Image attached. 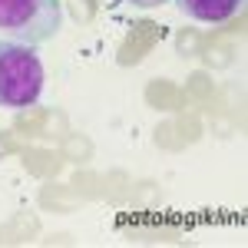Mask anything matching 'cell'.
<instances>
[{
	"instance_id": "obj_2",
	"label": "cell",
	"mask_w": 248,
	"mask_h": 248,
	"mask_svg": "<svg viewBox=\"0 0 248 248\" xmlns=\"http://www.w3.org/2000/svg\"><path fill=\"white\" fill-rule=\"evenodd\" d=\"M63 27L60 0H0V33L20 43H50Z\"/></svg>"
},
{
	"instance_id": "obj_1",
	"label": "cell",
	"mask_w": 248,
	"mask_h": 248,
	"mask_svg": "<svg viewBox=\"0 0 248 248\" xmlns=\"http://www.w3.org/2000/svg\"><path fill=\"white\" fill-rule=\"evenodd\" d=\"M43 60L37 46L20 40H0V106L3 109H30L43 96Z\"/></svg>"
},
{
	"instance_id": "obj_4",
	"label": "cell",
	"mask_w": 248,
	"mask_h": 248,
	"mask_svg": "<svg viewBox=\"0 0 248 248\" xmlns=\"http://www.w3.org/2000/svg\"><path fill=\"white\" fill-rule=\"evenodd\" d=\"M126 3H133V7H162L169 0H126Z\"/></svg>"
},
{
	"instance_id": "obj_3",
	"label": "cell",
	"mask_w": 248,
	"mask_h": 248,
	"mask_svg": "<svg viewBox=\"0 0 248 248\" xmlns=\"http://www.w3.org/2000/svg\"><path fill=\"white\" fill-rule=\"evenodd\" d=\"M175 7L199 23L218 27V23H229L232 17H238L245 10V0H175Z\"/></svg>"
}]
</instances>
